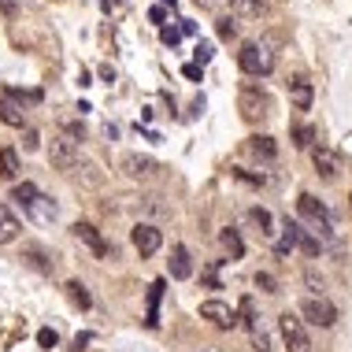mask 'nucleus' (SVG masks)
<instances>
[{"label": "nucleus", "mask_w": 352, "mask_h": 352, "mask_svg": "<svg viewBox=\"0 0 352 352\" xmlns=\"http://www.w3.org/2000/svg\"><path fill=\"white\" fill-rule=\"evenodd\" d=\"M164 278H156V282H152L148 285V311H145V327L148 330H156L160 327V297H164Z\"/></svg>", "instance_id": "obj_16"}, {"label": "nucleus", "mask_w": 352, "mask_h": 352, "mask_svg": "<svg viewBox=\"0 0 352 352\" xmlns=\"http://www.w3.org/2000/svg\"><path fill=\"white\" fill-rule=\"evenodd\" d=\"M160 4H167V8H170V12H175V8H178V0H160Z\"/></svg>", "instance_id": "obj_40"}, {"label": "nucleus", "mask_w": 352, "mask_h": 352, "mask_svg": "<svg viewBox=\"0 0 352 352\" xmlns=\"http://www.w3.org/2000/svg\"><path fill=\"white\" fill-rule=\"evenodd\" d=\"M0 119H4L8 126H15V130L26 126V108L19 104L15 93H0Z\"/></svg>", "instance_id": "obj_9"}, {"label": "nucleus", "mask_w": 352, "mask_h": 352, "mask_svg": "<svg viewBox=\"0 0 352 352\" xmlns=\"http://www.w3.org/2000/svg\"><path fill=\"white\" fill-rule=\"evenodd\" d=\"M130 241H134V249L141 256H156L160 249H164V234H160L152 223H138L134 230H130Z\"/></svg>", "instance_id": "obj_7"}, {"label": "nucleus", "mask_w": 352, "mask_h": 352, "mask_svg": "<svg viewBox=\"0 0 352 352\" xmlns=\"http://www.w3.org/2000/svg\"><path fill=\"white\" fill-rule=\"evenodd\" d=\"M256 289H263V293H278V282H274V274L260 271V274H256Z\"/></svg>", "instance_id": "obj_31"}, {"label": "nucleus", "mask_w": 352, "mask_h": 352, "mask_svg": "<svg viewBox=\"0 0 352 352\" xmlns=\"http://www.w3.org/2000/svg\"><path fill=\"white\" fill-rule=\"evenodd\" d=\"M37 193H41V189H37L34 182H23V186H15V189H12V201L26 204V201H30V197H37Z\"/></svg>", "instance_id": "obj_27"}, {"label": "nucleus", "mask_w": 352, "mask_h": 352, "mask_svg": "<svg viewBox=\"0 0 352 352\" xmlns=\"http://www.w3.org/2000/svg\"><path fill=\"white\" fill-rule=\"evenodd\" d=\"M226 4H230L234 19H256L263 12V0H226Z\"/></svg>", "instance_id": "obj_17"}, {"label": "nucleus", "mask_w": 352, "mask_h": 352, "mask_svg": "<svg viewBox=\"0 0 352 352\" xmlns=\"http://www.w3.org/2000/svg\"><path fill=\"white\" fill-rule=\"evenodd\" d=\"M85 345H89V334H78V338H74V349H78V352H82Z\"/></svg>", "instance_id": "obj_39"}, {"label": "nucleus", "mask_w": 352, "mask_h": 352, "mask_svg": "<svg viewBox=\"0 0 352 352\" xmlns=\"http://www.w3.org/2000/svg\"><path fill=\"white\" fill-rule=\"evenodd\" d=\"M304 282H308V285H311V289H316V293L322 289V282H316V274H311V271H308V274H304Z\"/></svg>", "instance_id": "obj_36"}, {"label": "nucleus", "mask_w": 352, "mask_h": 352, "mask_svg": "<svg viewBox=\"0 0 352 352\" xmlns=\"http://www.w3.org/2000/svg\"><path fill=\"white\" fill-rule=\"evenodd\" d=\"M249 148L256 152V156H263V160H274V156H278V148H274V141H271V138H252V141H249Z\"/></svg>", "instance_id": "obj_23"}, {"label": "nucleus", "mask_w": 352, "mask_h": 352, "mask_svg": "<svg viewBox=\"0 0 352 352\" xmlns=\"http://www.w3.org/2000/svg\"><path fill=\"white\" fill-rule=\"evenodd\" d=\"M100 78L111 85V82H116V71H111V67H100Z\"/></svg>", "instance_id": "obj_38"}, {"label": "nucleus", "mask_w": 352, "mask_h": 352, "mask_svg": "<svg viewBox=\"0 0 352 352\" xmlns=\"http://www.w3.org/2000/svg\"><path fill=\"white\" fill-rule=\"evenodd\" d=\"M237 108H241V116L245 119H263V116H271V97L267 93H260L256 85H245L241 89V97H237Z\"/></svg>", "instance_id": "obj_5"}, {"label": "nucleus", "mask_w": 352, "mask_h": 352, "mask_svg": "<svg viewBox=\"0 0 352 352\" xmlns=\"http://www.w3.org/2000/svg\"><path fill=\"white\" fill-rule=\"evenodd\" d=\"M300 316L308 322H316V327H334V322H338V308L327 297H308L300 304Z\"/></svg>", "instance_id": "obj_6"}, {"label": "nucleus", "mask_w": 352, "mask_h": 352, "mask_svg": "<svg viewBox=\"0 0 352 352\" xmlns=\"http://www.w3.org/2000/svg\"><path fill=\"white\" fill-rule=\"evenodd\" d=\"M0 178H8V182L19 178V152L15 148H0Z\"/></svg>", "instance_id": "obj_19"}, {"label": "nucleus", "mask_w": 352, "mask_h": 352, "mask_svg": "<svg viewBox=\"0 0 352 352\" xmlns=\"http://www.w3.org/2000/svg\"><path fill=\"white\" fill-rule=\"evenodd\" d=\"M182 34H197V23H193V19H182Z\"/></svg>", "instance_id": "obj_37"}, {"label": "nucleus", "mask_w": 352, "mask_h": 352, "mask_svg": "<svg viewBox=\"0 0 352 352\" xmlns=\"http://www.w3.org/2000/svg\"><path fill=\"white\" fill-rule=\"evenodd\" d=\"M71 230H74V237H78V241H85V245H89V249L97 252V256H116V249H108V245L100 241L97 226H89V223H74Z\"/></svg>", "instance_id": "obj_12"}, {"label": "nucleus", "mask_w": 352, "mask_h": 352, "mask_svg": "<svg viewBox=\"0 0 352 352\" xmlns=\"http://www.w3.org/2000/svg\"><path fill=\"white\" fill-rule=\"evenodd\" d=\"M49 160H52V167H60V170H74L82 164V145L71 141L67 134H60V138H52V145H49Z\"/></svg>", "instance_id": "obj_3"}, {"label": "nucleus", "mask_w": 352, "mask_h": 352, "mask_svg": "<svg viewBox=\"0 0 352 352\" xmlns=\"http://www.w3.org/2000/svg\"><path fill=\"white\" fill-rule=\"evenodd\" d=\"M160 41H164V45H170V49H175V45L182 41V26H160Z\"/></svg>", "instance_id": "obj_30"}, {"label": "nucleus", "mask_w": 352, "mask_h": 352, "mask_svg": "<svg viewBox=\"0 0 352 352\" xmlns=\"http://www.w3.org/2000/svg\"><path fill=\"white\" fill-rule=\"evenodd\" d=\"M311 164H316V170H319V175L322 178H327V182H330V178H338V170H341V160H338V152H330V148H311Z\"/></svg>", "instance_id": "obj_11"}, {"label": "nucleus", "mask_w": 352, "mask_h": 352, "mask_svg": "<svg viewBox=\"0 0 352 352\" xmlns=\"http://www.w3.org/2000/svg\"><path fill=\"white\" fill-rule=\"evenodd\" d=\"M297 212H300V219H304V223H308L319 237H330V234H334V219H330V212H327V208H322L311 193H300Z\"/></svg>", "instance_id": "obj_2"}, {"label": "nucleus", "mask_w": 352, "mask_h": 352, "mask_svg": "<svg viewBox=\"0 0 352 352\" xmlns=\"http://www.w3.org/2000/svg\"><path fill=\"white\" fill-rule=\"evenodd\" d=\"M67 297H71L74 304H78L82 311H85V308H89V304H93V297H89V289H85L82 282H67Z\"/></svg>", "instance_id": "obj_22"}, {"label": "nucleus", "mask_w": 352, "mask_h": 352, "mask_svg": "<svg viewBox=\"0 0 352 352\" xmlns=\"http://www.w3.org/2000/svg\"><path fill=\"white\" fill-rule=\"evenodd\" d=\"M249 219H252L256 226H260V234H267V237L274 234V230H271L274 223H271V212H267V208H252V212H249Z\"/></svg>", "instance_id": "obj_24"}, {"label": "nucleus", "mask_w": 352, "mask_h": 352, "mask_svg": "<svg viewBox=\"0 0 352 352\" xmlns=\"http://www.w3.org/2000/svg\"><path fill=\"white\" fill-rule=\"evenodd\" d=\"M311 141H316V130H311V126H297V130H293V145H297V148H311Z\"/></svg>", "instance_id": "obj_26"}, {"label": "nucleus", "mask_w": 352, "mask_h": 352, "mask_svg": "<svg viewBox=\"0 0 352 352\" xmlns=\"http://www.w3.org/2000/svg\"><path fill=\"white\" fill-rule=\"evenodd\" d=\"M219 237H223V249L230 252V260H241V256H245V241L237 237V230H230V226H226Z\"/></svg>", "instance_id": "obj_20"}, {"label": "nucleus", "mask_w": 352, "mask_h": 352, "mask_svg": "<svg viewBox=\"0 0 352 352\" xmlns=\"http://www.w3.org/2000/svg\"><path fill=\"white\" fill-rule=\"evenodd\" d=\"M182 74H186L189 82H201V78H204V67H201V63H186Z\"/></svg>", "instance_id": "obj_33"}, {"label": "nucleus", "mask_w": 352, "mask_h": 352, "mask_svg": "<svg viewBox=\"0 0 352 352\" xmlns=\"http://www.w3.org/2000/svg\"><path fill=\"white\" fill-rule=\"evenodd\" d=\"M189 274H193V260H189V249H186V245H175V249H170V278L186 282Z\"/></svg>", "instance_id": "obj_14"}, {"label": "nucleus", "mask_w": 352, "mask_h": 352, "mask_svg": "<svg viewBox=\"0 0 352 352\" xmlns=\"http://www.w3.org/2000/svg\"><path fill=\"white\" fill-rule=\"evenodd\" d=\"M300 249L308 252V256H319V249H322V241H319V237L311 234V230H304V226H300Z\"/></svg>", "instance_id": "obj_25"}, {"label": "nucleus", "mask_w": 352, "mask_h": 352, "mask_svg": "<svg viewBox=\"0 0 352 352\" xmlns=\"http://www.w3.org/2000/svg\"><path fill=\"white\" fill-rule=\"evenodd\" d=\"M122 170H126L130 178H148V175H156V160L130 152V156H122Z\"/></svg>", "instance_id": "obj_15"}, {"label": "nucleus", "mask_w": 352, "mask_h": 352, "mask_svg": "<svg viewBox=\"0 0 352 352\" xmlns=\"http://www.w3.org/2000/svg\"><path fill=\"white\" fill-rule=\"evenodd\" d=\"M215 30H219V37H223V41H230V37L237 34V23H234V15H223L215 23Z\"/></svg>", "instance_id": "obj_29"}, {"label": "nucleus", "mask_w": 352, "mask_h": 352, "mask_svg": "<svg viewBox=\"0 0 352 352\" xmlns=\"http://www.w3.org/2000/svg\"><path fill=\"white\" fill-rule=\"evenodd\" d=\"M19 237V219L8 212L4 204H0V245H8V241H15Z\"/></svg>", "instance_id": "obj_18"}, {"label": "nucleus", "mask_w": 352, "mask_h": 352, "mask_svg": "<svg viewBox=\"0 0 352 352\" xmlns=\"http://www.w3.org/2000/svg\"><path fill=\"white\" fill-rule=\"evenodd\" d=\"M148 19H152V23H160V26H164V19H167V12H164V8H152V12H148Z\"/></svg>", "instance_id": "obj_35"}, {"label": "nucleus", "mask_w": 352, "mask_h": 352, "mask_svg": "<svg viewBox=\"0 0 352 352\" xmlns=\"http://www.w3.org/2000/svg\"><path fill=\"white\" fill-rule=\"evenodd\" d=\"M293 104H297L300 111H308L311 108V82H293Z\"/></svg>", "instance_id": "obj_21"}, {"label": "nucleus", "mask_w": 352, "mask_h": 352, "mask_svg": "<svg viewBox=\"0 0 352 352\" xmlns=\"http://www.w3.org/2000/svg\"><path fill=\"white\" fill-rule=\"evenodd\" d=\"M23 208H26V215H30L34 223H52L56 212H60V208H56V201H52V197H45V193L30 197V201H26Z\"/></svg>", "instance_id": "obj_10"}, {"label": "nucleus", "mask_w": 352, "mask_h": 352, "mask_svg": "<svg viewBox=\"0 0 352 352\" xmlns=\"http://www.w3.org/2000/svg\"><path fill=\"white\" fill-rule=\"evenodd\" d=\"M300 245V223L297 219H285V226H282V237L274 241V252L278 256H289L293 249Z\"/></svg>", "instance_id": "obj_13"}, {"label": "nucleus", "mask_w": 352, "mask_h": 352, "mask_svg": "<svg viewBox=\"0 0 352 352\" xmlns=\"http://www.w3.org/2000/svg\"><path fill=\"white\" fill-rule=\"evenodd\" d=\"M212 56H215V45H212V41H197V49H193V63H201V67H204V63L212 60Z\"/></svg>", "instance_id": "obj_28"}, {"label": "nucleus", "mask_w": 352, "mask_h": 352, "mask_svg": "<svg viewBox=\"0 0 352 352\" xmlns=\"http://www.w3.org/2000/svg\"><path fill=\"white\" fill-rule=\"evenodd\" d=\"M278 330H282V338H285V349L289 352H311V338H308V330H304V322L297 316H285L278 319Z\"/></svg>", "instance_id": "obj_4"}, {"label": "nucleus", "mask_w": 352, "mask_h": 352, "mask_svg": "<svg viewBox=\"0 0 352 352\" xmlns=\"http://www.w3.org/2000/svg\"><path fill=\"white\" fill-rule=\"evenodd\" d=\"M37 145H41V138H37V130H26V141H23V148H26V152H34Z\"/></svg>", "instance_id": "obj_34"}, {"label": "nucleus", "mask_w": 352, "mask_h": 352, "mask_svg": "<svg viewBox=\"0 0 352 352\" xmlns=\"http://www.w3.org/2000/svg\"><path fill=\"white\" fill-rule=\"evenodd\" d=\"M201 319L215 322L219 330H230V327H237V311L230 308V304H223V300H204V304H201Z\"/></svg>", "instance_id": "obj_8"}, {"label": "nucleus", "mask_w": 352, "mask_h": 352, "mask_svg": "<svg viewBox=\"0 0 352 352\" xmlns=\"http://www.w3.org/2000/svg\"><path fill=\"white\" fill-rule=\"evenodd\" d=\"M237 67H241L245 74H252V78H263V74L274 71V52L263 41H249V45H241V52H237Z\"/></svg>", "instance_id": "obj_1"}, {"label": "nucleus", "mask_w": 352, "mask_h": 352, "mask_svg": "<svg viewBox=\"0 0 352 352\" xmlns=\"http://www.w3.org/2000/svg\"><path fill=\"white\" fill-rule=\"evenodd\" d=\"M56 341H60V334H56V330H49V327L37 330V345H41V349H56Z\"/></svg>", "instance_id": "obj_32"}]
</instances>
